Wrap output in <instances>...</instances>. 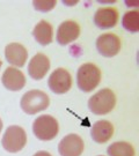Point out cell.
<instances>
[{
	"label": "cell",
	"instance_id": "cell-19",
	"mask_svg": "<svg viewBox=\"0 0 139 156\" xmlns=\"http://www.w3.org/2000/svg\"><path fill=\"white\" fill-rule=\"evenodd\" d=\"M34 156H51V154L50 153H48V151H37Z\"/></svg>",
	"mask_w": 139,
	"mask_h": 156
},
{
	"label": "cell",
	"instance_id": "cell-14",
	"mask_svg": "<svg viewBox=\"0 0 139 156\" xmlns=\"http://www.w3.org/2000/svg\"><path fill=\"white\" fill-rule=\"evenodd\" d=\"M92 138L97 144H104L114 134V126L108 120H99L92 126Z\"/></svg>",
	"mask_w": 139,
	"mask_h": 156
},
{
	"label": "cell",
	"instance_id": "cell-6",
	"mask_svg": "<svg viewBox=\"0 0 139 156\" xmlns=\"http://www.w3.org/2000/svg\"><path fill=\"white\" fill-rule=\"evenodd\" d=\"M48 84L51 91H53L55 94H65L72 87L71 74L65 68H57L51 73Z\"/></svg>",
	"mask_w": 139,
	"mask_h": 156
},
{
	"label": "cell",
	"instance_id": "cell-13",
	"mask_svg": "<svg viewBox=\"0 0 139 156\" xmlns=\"http://www.w3.org/2000/svg\"><path fill=\"white\" fill-rule=\"evenodd\" d=\"M118 21V12L112 7H103L97 9L94 15V23L100 29H110Z\"/></svg>",
	"mask_w": 139,
	"mask_h": 156
},
{
	"label": "cell",
	"instance_id": "cell-7",
	"mask_svg": "<svg viewBox=\"0 0 139 156\" xmlns=\"http://www.w3.org/2000/svg\"><path fill=\"white\" fill-rule=\"evenodd\" d=\"M96 49L103 57L111 58L121 50V41L115 34H103L96 41Z\"/></svg>",
	"mask_w": 139,
	"mask_h": 156
},
{
	"label": "cell",
	"instance_id": "cell-10",
	"mask_svg": "<svg viewBox=\"0 0 139 156\" xmlns=\"http://www.w3.org/2000/svg\"><path fill=\"white\" fill-rule=\"evenodd\" d=\"M80 35V27L75 21H64L57 30V42L60 45H67L74 42Z\"/></svg>",
	"mask_w": 139,
	"mask_h": 156
},
{
	"label": "cell",
	"instance_id": "cell-17",
	"mask_svg": "<svg viewBox=\"0 0 139 156\" xmlns=\"http://www.w3.org/2000/svg\"><path fill=\"white\" fill-rule=\"evenodd\" d=\"M122 26L130 33H138L139 30V13L138 11H130L124 14Z\"/></svg>",
	"mask_w": 139,
	"mask_h": 156
},
{
	"label": "cell",
	"instance_id": "cell-9",
	"mask_svg": "<svg viewBox=\"0 0 139 156\" xmlns=\"http://www.w3.org/2000/svg\"><path fill=\"white\" fill-rule=\"evenodd\" d=\"M1 81L6 89L12 90V91H19L26 86V78L23 73L16 69L15 67L6 68L2 74Z\"/></svg>",
	"mask_w": 139,
	"mask_h": 156
},
{
	"label": "cell",
	"instance_id": "cell-5",
	"mask_svg": "<svg viewBox=\"0 0 139 156\" xmlns=\"http://www.w3.org/2000/svg\"><path fill=\"white\" fill-rule=\"evenodd\" d=\"M1 144L7 151L17 153L22 151L23 147L27 144V134L22 127L12 125L5 131Z\"/></svg>",
	"mask_w": 139,
	"mask_h": 156
},
{
	"label": "cell",
	"instance_id": "cell-4",
	"mask_svg": "<svg viewBox=\"0 0 139 156\" xmlns=\"http://www.w3.org/2000/svg\"><path fill=\"white\" fill-rule=\"evenodd\" d=\"M58 122L49 115H43L36 118L33 124V132L35 136L43 141L55 139L58 134Z\"/></svg>",
	"mask_w": 139,
	"mask_h": 156
},
{
	"label": "cell",
	"instance_id": "cell-20",
	"mask_svg": "<svg viewBox=\"0 0 139 156\" xmlns=\"http://www.w3.org/2000/svg\"><path fill=\"white\" fill-rule=\"evenodd\" d=\"M1 128H2V122H1V119H0V132H1Z\"/></svg>",
	"mask_w": 139,
	"mask_h": 156
},
{
	"label": "cell",
	"instance_id": "cell-12",
	"mask_svg": "<svg viewBox=\"0 0 139 156\" xmlns=\"http://www.w3.org/2000/svg\"><path fill=\"white\" fill-rule=\"evenodd\" d=\"M6 60L15 67H22L28 58L27 49L20 43H11L5 49Z\"/></svg>",
	"mask_w": 139,
	"mask_h": 156
},
{
	"label": "cell",
	"instance_id": "cell-8",
	"mask_svg": "<svg viewBox=\"0 0 139 156\" xmlns=\"http://www.w3.org/2000/svg\"><path fill=\"white\" fill-rule=\"evenodd\" d=\"M83 147V141L78 134H68L59 142L58 151L60 156H80Z\"/></svg>",
	"mask_w": 139,
	"mask_h": 156
},
{
	"label": "cell",
	"instance_id": "cell-3",
	"mask_svg": "<svg viewBox=\"0 0 139 156\" xmlns=\"http://www.w3.org/2000/svg\"><path fill=\"white\" fill-rule=\"evenodd\" d=\"M50 104L49 96L41 90H29L21 98V108L28 115H35L45 110Z\"/></svg>",
	"mask_w": 139,
	"mask_h": 156
},
{
	"label": "cell",
	"instance_id": "cell-11",
	"mask_svg": "<svg viewBox=\"0 0 139 156\" xmlns=\"http://www.w3.org/2000/svg\"><path fill=\"white\" fill-rule=\"evenodd\" d=\"M50 69V60L43 53H37L29 62L28 73L34 80H41Z\"/></svg>",
	"mask_w": 139,
	"mask_h": 156
},
{
	"label": "cell",
	"instance_id": "cell-16",
	"mask_svg": "<svg viewBox=\"0 0 139 156\" xmlns=\"http://www.w3.org/2000/svg\"><path fill=\"white\" fill-rule=\"evenodd\" d=\"M108 155L109 156H134V147L124 141L114 142L108 148Z\"/></svg>",
	"mask_w": 139,
	"mask_h": 156
},
{
	"label": "cell",
	"instance_id": "cell-2",
	"mask_svg": "<svg viewBox=\"0 0 139 156\" xmlns=\"http://www.w3.org/2000/svg\"><path fill=\"white\" fill-rule=\"evenodd\" d=\"M116 105V96L110 89H101L88 101V109L94 115H107Z\"/></svg>",
	"mask_w": 139,
	"mask_h": 156
},
{
	"label": "cell",
	"instance_id": "cell-15",
	"mask_svg": "<svg viewBox=\"0 0 139 156\" xmlns=\"http://www.w3.org/2000/svg\"><path fill=\"white\" fill-rule=\"evenodd\" d=\"M33 35L35 39L41 45H49L52 42V36H53L52 26L48 21L42 20L36 24V27L33 31Z\"/></svg>",
	"mask_w": 139,
	"mask_h": 156
},
{
	"label": "cell",
	"instance_id": "cell-21",
	"mask_svg": "<svg viewBox=\"0 0 139 156\" xmlns=\"http://www.w3.org/2000/svg\"><path fill=\"white\" fill-rule=\"evenodd\" d=\"M0 67H1V60H0Z\"/></svg>",
	"mask_w": 139,
	"mask_h": 156
},
{
	"label": "cell",
	"instance_id": "cell-18",
	"mask_svg": "<svg viewBox=\"0 0 139 156\" xmlns=\"http://www.w3.org/2000/svg\"><path fill=\"white\" fill-rule=\"evenodd\" d=\"M56 2L55 0H48V1H34L33 5L35 7V9L36 11H39V12H49L51 9H53L56 6Z\"/></svg>",
	"mask_w": 139,
	"mask_h": 156
},
{
	"label": "cell",
	"instance_id": "cell-1",
	"mask_svg": "<svg viewBox=\"0 0 139 156\" xmlns=\"http://www.w3.org/2000/svg\"><path fill=\"white\" fill-rule=\"evenodd\" d=\"M101 80V72L99 67L95 66L94 64H83L82 66L79 67L77 73V84L79 89L89 93L94 90Z\"/></svg>",
	"mask_w": 139,
	"mask_h": 156
}]
</instances>
